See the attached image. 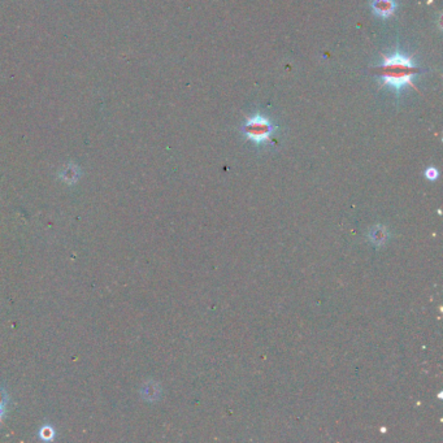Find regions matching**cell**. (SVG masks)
<instances>
[{
  "label": "cell",
  "instance_id": "6da1fadb",
  "mask_svg": "<svg viewBox=\"0 0 443 443\" xmlns=\"http://www.w3.org/2000/svg\"><path fill=\"white\" fill-rule=\"evenodd\" d=\"M419 73V68L416 67L413 60L400 51L384 56V62L381 65V76L384 86L395 90L400 93L404 87L412 86L413 78Z\"/></svg>",
  "mask_w": 443,
  "mask_h": 443
},
{
  "label": "cell",
  "instance_id": "7a4b0ae2",
  "mask_svg": "<svg viewBox=\"0 0 443 443\" xmlns=\"http://www.w3.org/2000/svg\"><path fill=\"white\" fill-rule=\"evenodd\" d=\"M274 132H276V126L272 123V121L262 114L248 117L242 126V133L246 139L258 146L268 143Z\"/></svg>",
  "mask_w": 443,
  "mask_h": 443
},
{
  "label": "cell",
  "instance_id": "3957f363",
  "mask_svg": "<svg viewBox=\"0 0 443 443\" xmlns=\"http://www.w3.org/2000/svg\"><path fill=\"white\" fill-rule=\"evenodd\" d=\"M397 3L395 0H373L372 2V10L375 16H378L381 19H388L393 13L395 12Z\"/></svg>",
  "mask_w": 443,
  "mask_h": 443
},
{
  "label": "cell",
  "instance_id": "277c9868",
  "mask_svg": "<svg viewBox=\"0 0 443 443\" xmlns=\"http://www.w3.org/2000/svg\"><path fill=\"white\" fill-rule=\"evenodd\" d=\"M369 237L373 243L377 244V246H381V244H384L386 238H388V230H386L385 226H379V225H377V226L372 228Z\"/></svg>",
  "mask_w": 443,
  "mask_h": 443
},
{
  "label": "cell",
  "instance_id": "5b68a950",
  "mask_svg": "<svg viewBox=\"0 0 443 443\" xmlns=\"http://www.w3.org/2000/svg\"><path fill=\"white\" fill-rule=\"evenodd\" d=\"M425 175H426V178L430 179V181H433V179H435L438 177V172L435 168H428V169H426V172H425Z\"/></svg>",
  "mask_w": 443,
  "mask_h": 443
}]
</instances>
